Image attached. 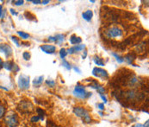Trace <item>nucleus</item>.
I'll list each match as a JSON object with an SVG mask.
<instances>
[{
    "instance_id": "4c0bfd02",
    "label": "nucleus",
    "mask_w": 149,
    "mask_h": 127,
    "mask_svg": "<svg viewBox=\"0 0 149 127\" xmlns=\"http://www.w3.org/2000/svg\"><path fill=\"white\" fill-rule=\"evenodd\" d=\"M48 3H49V0H43V1H42V4H47Z\"/></svg>"
},
{
    "instance_id": "412c9836",
    "label": "nucleus",
    "mask_w": 149,
    "mask_h": 127,
    "mask_svg": "<svg viewBox=\"0 0 149 127\" xmlns=\"http://www.w3.org/2000/svg\"><path fill=\"white\" fill-rule=\"evenodd\" d=\"M36 112H38V116L41 118V119L43 120L44 119V116H45V112L43 111L42 109H41V108H37L36 109Z\"/></svg>"
},
{
    "instance_id": "473e14b6",
    "label": "nucleus",
    "mask_w": 149,
    "mask_h": 127,
    "mask_svg": "<svg viewBox=\"0 0 149 127\" xmlns=\"http://www.w3.org/2000/svg\"><path fill=\"white\" fill-rule=\"evenodd\" d=\"M97 106L100 109V110H104V103H98Z\"/></svg>"
},
{
    "instance_id": "6e6552de",
    "label": "nucleus",
    "mask_w": 149,
    "mask_h": 127,
    "mask_svg": "<svg viewBox=\"0 0 149 127\" xmlns=\"http://www.w3.org/2000/svg\"><path fill=\"white\" fill-rule=\"evenodd\" d=\"M3 67H4L6 70L8 71H15V72H18L20 70V68L18 67V66L17 64H15L13 62L8 61L3 63Z\"/></svg>"
},
{
    "instance_id": "c85d7f7f",
    "label": "nucleus",
    "mask_w": 149,
    "mask_h": 127,
    "mask_svg": "<svg viewBox=\"0 0 149 127\" xmlns=\"http://www.w3.org/2000/svg\"><path fill=\"white\" fill-rule=\"evenodd\" d=\"M11 40L16 43V45H17V47H20V42H19V41L17 40V38L16 36H11Z\"/></svg>"
},
{
    "instance_id": "f8f14e48",
    "label": "nucleus",
    "mask_w": 149,
    "mask_h": 127,
    "mask_svg": "<svg viewBox=\"0 0 149 127\" xmlns=\"http://www.w3.org/2000/svg\"><path fill=\"white\" fill-rule=\"evenodd\" d=\"M40 48L42 50L44 53L49 54V55L54 54L55 52V50H56V47L54 46V45H42L40 47Z\"/></svg>"
},
{
    "instance_id": "9d476101",
    "label": "nucleus",
    "mask_w": 149,
    "mask_h": 127,
    "mask_svg": "<svg viewBox=\"0 0 149 127\" xmlns=\"http://www.w3.org/2000/svg\"><path fill=\"white\" fill-rule=\"evenodd\" d=\"M0 52L3 53L6 57H10L12 54V48H10V45L7 44H0Z\"/></svg>"
},
{
    "instance_id": "7c9ffc66",
    "label": "nucleus",
    "mask_w": 149,
    "mask_h": 127,
    "mask_svg": "<svg viewBox=\"0 0 149 127\" xmlns=\"http://www.w3.org/2000/svg\"><path fill=\"white\" fill-rule=\"evenodd\" d=\"M47 127H57V126L54 124V123H53L52 121H47Z\"/></svg>"
},
{
    "instance_id": "cd10ccee",
    "label": "nucleus",
    "mask_w": 149,
    "mask_h": 127,
    "mask_svg": "<svg viewBox=\"0 0 149 127\" xmlns=\"http://www.w3.org/2000/svg\"><path fill=\"white\" fill-rule=\"evenodd\" d=\"M39 120H42V119H41V118H40L38 115H37V116H34V117L31 118V122H33V123L37 122V121H39Z\"/></svg>"
},
{
    "instance_id": "a878e982",
    "label": "nucleus",
    "mask_w": 149,
    "mask_h": 127,
    "mask_svg": "<svg viewBox=\"0 0 149 127\" xmlns=\"http://www.w3.org/2000/svg\"><path fill=\"white\" fill-rule=\"evenodd\" d=\"M148 125H149V122H148V120L144 125H142V124H135V125L132 126L131 127H148Z\"/></svg>"
},
{
    "instance_id": "4468645a",
    "label": "nucleus",
    "mask_w": 149,
    "mask_h": 127,
    "mask_svg": "<svg viewBox=\"0 0 149 127\" xmlns=\"http://www.w3.org/2000/svg\"><path fill=\"white\" fill-rule=\"evenodd\" d=\"M92 17H93V12L91 10H87L86 11L82 13V18L85 19V21L90 22L92 19Z\"/></svg>"
},
{
    "instance_id": "1a4fd4ad",
    "label": "nucleus",
    "mask_w": 149,
    "mask_h": 127,
    "mask_svg": "<svg viewBox=\"0 0 149 127\" xmlns=\"http://www.w3.org/2000/svg\"><path fill=\"white\" fill-rule=\"evenodd\" d=\"M85 48V44H79V45H74L72 47H71L70 48H68L66 50L67 54H70V55H72V54H75L77 52H79L81 50H84Z\"/></svg>"
},
{
    "instance_id": "f03ea898",
    "label": "nucleus",
    "mask_w": 149,
    "mask_h": 127,
    "mask_svg": "<svg viewBox=\"0 0 149 127\" xmlns=\"http://www.w3.org/2000/svg\"><path fill=\"white\" fill-rule=\"evenodd\" d=\"M73 95L79 99H87L91 96V93L85 91V87L80 84H77L73 90Z\"/></svg>"
},
{
    "instance_id": "2f4dec72",
    "label": "nucleus",
    "mask_w": 149,
    "mask_h": 127,
    "mask_svg": "<svg viewBox=\"0 0 149 127\" xmlns=\"http://www.w3.org/2000/svg\"><path fill=\"white\" fill-rule=\"evenodd\" d=\"M4 14H5V11H4L3 10V8H2V6L0 5V19L3 18V16H4Z\"/></svg>"
},
{
    "instance_id": "f3484780",
    "label": "nucleus",
    "mask_w": 149,
    "mask_h": 127,
    "mask_svg": "<svg viewBox=\"0 0 149 127\" xmlns=\"http://www.w3.org/2000/svg\"><path fill=\"white\" fill-rule=\"evenodd\" d=\"M43 80H44V77L42 76H39L37 78H35V80L33 81V84L35 85L36 87H39L42 84Z\"/></svg>"
},
{
    "instance_id": "ea45409f",
    "label": "nucleus",
    "mask_w": 149,
    "mask_h": 127,
    "mask_svg": "<svg viewBox=\"0 0 149 127\" xmlns=\"http://www.w3.org/2000/svg\"><path fill=\"white\" fill-rule=\"evenodd\" d=\"M3 61L1 60V58H0V68L3 67Z\"/></svg>"
},
{
    "instance_id": "79ce46f5",
    "label": "nucleus",
    "mask_w": 149,
    "mask_h": 127,
    "mask_svg": "<svg viewBox=\"0 0 149 127\" xmlns=\"http://www.w3.org/2000/svg\"><path fill=\"white\" fill-rule=\"evenodd\" d=\"M99 114H100L101 116H104V114H103V112H99Z\"/></svg>"
},
{
    "instance_id": "f257e3e1",
    "label": "nucleus",
    "mask_w": 149,
    "mask_h": 127,
    "mask_svg": "<svg viewBox=\"0 0 149 127\" xmlns=\"http://www.w3.org/2000/svg\"><path fill=\"white\" fill-rule=\"evenodd\" d=\"M73 112H74V114L77 117L82 119L83 122H85V123H91V119L89 112L86 109L83 108V107H80V106H77V107L73 108Z\"/></svg>"
},
{
    "instance_id": "c9c22d12",
    "label": "nucleus",
    "mask_w": 149,
    "mask_h": 127,
    "mask_svg": "<svg viewBox=\"0 0 149 127\" xmlns=\"http://www.w3.org/2000/svg\"><path fill=\"white\" fill-rule=\"evenodd\" d=\"M10 12L11 15H13V16H17V12H16L13 9H10Z\"/></svg>"
},
{
    "instance_id": "5701e85b",
    "label": "nucleus",
    "mask_w": 149,
    "mask_h": 127,
    "mask_svg": "<svg viewBox=\"0 0 149 127\" xmlns=\"http://www.w3.org/2000/svg\"><path fill=\"white\" fill-rule=\"evenodd\" d=\"M67 55V52H66V49L65 48H61L60 50V56L61 59H65V57Z\"/></svg>"
},
{
    "instance_id": "a19ab883",
    "label": "nucleus",
    "mask_w": 149,
    "mask_h": 127,
    "mask_svg": "<svg viewBox=\"0 0 149 127\" xmlns=\"http://www.w3.org/2000/svg\"><path fill=\"white\" fill-rule=\"evenodd\" d=\"M90 2H91V3H95L96 1H95V0H90Z\"/></svg>"
},
{
    "instance_id": "e433bc0d",
    "label": "nucleus",
    "mask_w": 149,
    "mask_h": 127,
    "mask_svg": "<svg viewBox=\"0 0 149 127\" xmlns=\"http://www.w3.org/2000/svg\"><path fill=\"white\" fill-rule=\"evenodd\" d=\"M100 97L102 98V100H104V104H106L107 103V98L104 95H100Z\"/></svg>"
},
{
    "instance_id": "dca6fc26",
    "label": "nucleus",
    "mask_w": 149,
    "mask_h": 127,
    "mask_svg": "<svg viewBox=\"0 0 149 127\" xmlns=\"http://www.w3.org/2000/svg\"><path fill=\"white\" fill-rule=\"evenodd\" d=\"M134 58H135V55H134L128 54V55L123 58V59H124V61H126V62H127V63L129 64V65H132V66L137 67V66H135V65H134V64H133V62L134 61Z\"/></svg>"
},
{
    "instance_id": "423d86ee",
    "label": "nucleus",
    "mask_w": 149,
    "mask_h": 127,
    "mask_svg": "<svg viewBox=\"0 0 149 127\" xmlns=\"http://www.w3.org/2000/svg\"><path fill=\"white\" fill-rule=\"evenodd\" d=\"M92 75L97 78H103V79H107L109 78V74L106 70L100 68V67H94L92 70Z\"/></svg>"
},
{
    "instance_id": "9b49d317",
    "label": "nucleus",
    "mask_w": 149,
    "mask_h": 127,
    "mask_svg": "<svg viewBox=\"0 0 149 127\" xmlns=\"http://www.w3.org/2000/svg\"><path fill=\"white\" fill-rule=\"evenodd\" d=\"M47 40L49 42H55L56 44L60 45V44H61L62 42H64L65 36L64 35H61V34H58V35H56L54 36H49Z\"/></svg>"
},
{
    "instance_id": "7ed1b4c3",
    "label": "nucleus",
    "mask_w": 149,
    "mask_h": 127,
    "mask_svg": "<svg viewBox=\"0 0 149 127\" xmlns=\"http://www.w3.org/2000/svg\"><path fill=\"white\" fill-rule=\"evenodd\" d=\"M5 123L8 127H17L19 121L17 114L14 113L13 112H8L5 116Z\"/></svg>"
},
{
    "instance_id": "20e7f679",
    "label": "nucleus",
    "mask_w": 149,
    "mask_h": 127,
    "mask_svg": "<svg viewBox=\"0 0 149 127\" xmlns=\"http://www.w3.org/2000/svg\"><path fill=\"white\" fill-rule=\"evenodd\" d=\"M123 30L116 27V26H113V27H110L109 28L106 30V36L108 38H116V37H122L123 36Z\"/></svg>"
},
{
    "instance_id": "ddd939ff",
    "label": "nucleus",
    "mask_w": 149,
    "mask_h": 127,
    "mask_svg": "<svg viewBox=\"0 0 149 127\" xmlns=\"http://www.w3.org/2000/svg\"><path fill=\"white\" fill-rule=\"evenodd\" d=\"M92 82H93V84H91L90 86H91V88L96 89V90L98 92V93H99L100 95H104V93H105V88H104V86H102L101 85H99V83H98L97 81H93Z\"/></svg>"
},
{
    "instance_id": "aec40b11",
    "label": "nucleus",
    "mask_w": 149,
    "mask_h": 127,
    "mask_svg": "<svg viewBox=\"0 0 149 127\" xmlns=\"http://www.w3.org/2000/svg\"><path fill=\"white\" fill-rule=\"evenodd\" d=\"M17 35L22 37V39H28V38H29V34H28V33H25V32H22V31H17Z\"/></svg>"
},
{
    "instance_id": "72a5a7b5",
    "label": "nucleus",
    "mask_w": 149,
    "mask_h": 127,
    "mask_svg": "<svg viewBox=\"0 0 149 127\" xmlns=\"http://www.w3.org/2000/svg\"><path fill=\"white\" fill-rule=\"evenodd\" d=\"M29 1L32 2L35 4H42V1H40V0H29Z\"/></svg>"
},
{
    "instance_id": "f704fd0d",
    "label": "nucleus",
    "mask_w": 149,
    "mask_h": 127,
    "mask_svg": "<svg viewBox=\"0 0 149 127\" xmlns=\"http://www.w3.org/2000/svg\"><path fill=\"white\" fill-rule=\"evenodd\" d=\"M72 68H73V70H74L75 72H77L78 74H81V70H80L78 67H73Z\"/></svg>"
},
{
    "instance_id": "4be33fe9",
    "label": "nucleus",
    "mask_w": 149,
    "mask_h": 127,
    "mask_svg": "<svg viewBox=\"0 0 149 127\" xmlns=\"http://www.w3.org/2000/svg\"><path fill=\"white\" fill-rule=\"evenodd\" d=\"M62 65H63V67H65L67 70H71V69H72V67H71L70 63H69L67 61H65V59H62Z\"/></svg>"
},
{
    "instance_id": "b1692460",
    "label": "nucleus",
    "mask_w": 149,
    "mask_h": 127,
    "mask_svg": "<svg viewBox=\"0 0 149 127\" xmlns=\"http://www.w3.org/2000/svg\"><path fill=\"white\" fill-rule=\"evenodd\" d=\"M46 84L47 85V86H49L50 87H54V86H55V81H53V80H47L46 81Z\"/></svg>"
},
{
    "instance_id": "c756f323",
    "label": "nucleus",
    "mask_w": 149,
    "mask_h": 127,
    "mask_svg": "<svg viewBox=\"0 0 149 127\" xmlns=\"http://www.w3.org/2000/svg\"><path fill=\"white\" fill-rule=\"evenodd\" d=\"M13 3H14L15 5L20 6V5H22V4H23L24 1H22V0H18V1H13Z\"/></svg>"
},
{
    "instance_id": "393cba45",
    "label": "nucleus",
    "mask_w": 149,
    "mask_h": 127,
    "mask_svg": "<svg viewBox=\"0 0 149 127\" xmlns=\"http://www.w3.org/2000/svg\"><path fill=\"white\" fill-rule=\"evenodd\" d=\"M22 57L25 61H29L30 59V54L29 52H23L22 54Z\"/></svg>"
},
{
    "instance_id": "58836bf2",
    "label": "nucleus",
    "mask_w": 149,
    "mask_h": 127,
    "mask_svg": "<svg viewBox=\"0 0 149 127\" xmlns=\"http://www.w3.org/2000/svg\"><path fill=\"white\" fill-rule=\"evenodd\" d=\"M86 55H87V52H86V51H85L84 55H82V58H83V59H85V58H86Z\"/></svg>"
},
{
    "instance_id": "0eeeda50",
    "label": "nucleus",
    "mask_w": 149,
    "mask_h": 127,
    "mask_svg": "<svg viewBox=\"0 0 149 127\" xmlns=\"http://www.w3.org/2000/svg\"><path fill=\"white\" fill-rule=\"evenodd\" d=\"M33 105L29 101H21L18 105V110L22 112H30L33 110Z\"/></svg>"
},
{
    "instance_id": "a211bd4d",
    "label": "nucleus",
    "mask_w": 149,
    "mask_h": 127,
    "mask_svg": "<svg viewBox=\"0 0 149 127\" xmlns=\"http://www.w3.org/2000/svg\"><path fill=\"white\" fill-rule=\"evenodd\" d=\"M111 55L116 58V62H118V63H123V62H124V59H123V57H122L121 55H117L116 53H114V52H112L111 53Z\"/></svg>"
},
{
    "instance_id": "39448f33",
    "label": "nucleus",
    "mask_w": 149,
    "mask_h": 127,
    "mask_svg": "<svg viewBox=\"0 0 149 127\" xmlns=\"http://www.w3.org/2000/svg\"><path fill=\"white\" fill-rule=\"evenodd\" d=\"M29 76L25 75V74H21L19 79H18V86L22 90H25V89H29Z\"/></svg>"
},
{
    "instance_id": "bb28decb",
    "label": "nucleus",
    "mask_w": 149,
    "mask_h": 127,
    "mask_svg": "<svg viewBox=\"0 0 149 127\" xmlns=\"http://www.w3.org/2000/svg\"><path fill=\"white\" fill-rule=\"evenodd\" d=\"M5 113V108L3 106H0V119L4 116Z\"/></svg>"
},
{
    "instance_id": "6ab92c4d",
    "label": "nucleus",
    "mask_w": 149,
    "mask_h": 127,
    "mask_svg": "<svg viewBox=\"0 0 149 127\" xmlns=\"http://www.w3.org/2000/svg\"><path fill=\"white\" fill-rule=\"evenodd\" d=\"M93 61H94L95 64L97 65V66H104V62L103 60H102L100 57H98V56H95L94 59H93Z\"/></svg>"
},
{
    "instance_id": "2eb2a0df",
    "label": "nucleus",
    "mask_w": 149,
    "mask_h": 127,
    "mask_svg": "<svg viewBox=\"0 0 149 127\" xmlns=\"http://www.w3.org/2000/svg\"><path fill=\"white\" fill-rule=\"evenodd\" d=\"M82 42V39L75 35H72L71 37H70V43L72 44V45H78L79 43H81Z\"/></svg>"
}]
</instances>
